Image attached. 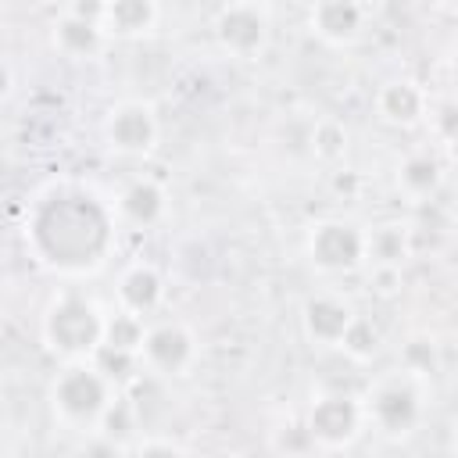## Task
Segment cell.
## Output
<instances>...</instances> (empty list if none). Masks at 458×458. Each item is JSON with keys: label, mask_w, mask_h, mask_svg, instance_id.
Returning a JSON list of instances; mask_svg holds the SVG:
<instances>
[{"label": "cell", "mask_w": 458, "mask_h": 458, "mask_svg": "<svg viewBox=\"0 0 458 458\" xmlns=\"http://www.w3.org/2000/svg\"><path fill=\"white\" fill-rule=\"evenodd\" d=\"M118 225L114 204L79 182H57L32 200L25 243L43 268L57 276H89L111 258Z\"/></svg>", "instance_id": "6da1fadb"}, {"label": "cell", "mask_w": 458, "mask_h": 458, "mask_svg": "<svg viewBox=\"0 0 458 458\" xmlns=\"http://www.w3.org/2000/svg\"><path fill=\"white\" fill-rule=\"evenodd\" d=\"M47 401L61 426L79 433H100V422L118 401V383L97 361H68L50 379Z\"/></svg>", "instance_id": "7a4b0ae2"}, {"label": "cell", "mask_w": 458, "mask_h": 458, "mask_svg": "<svg viewBox=\"0 0 458 458\" xmlns=\"http://www.w3.org/2000/svg\"><path fill=\"white\" fill-rule=\"evenodd\" d=\"M107 315L111 311H104L93 297H86L79 290H61L47 304L43 322H39L47 351L64 358V365L68 361H93L104 347V336H107Z\"/></svg>", "instance_id": "3957f363"}, {"label": "cell", "mask_w": 458, "mask_h": 458, "mask_svg": "<svg viewBox=\"0 0 458 458\" xmlns=\"http://www.w3.org/2000/svg\"><path fill=\"white\" fill-rule=\"evenodd\" d=\"M361 408H365V422L379 437L404 440L422 426V415H426L422 379L408 372H386L369 386V394L361 397Z\"/></svg>", "instance_id": "277c9868"}, {"label": "cell", "mask_w": 458, "mask_h": 458, "mask_svg": "<svg viewBox=\"0 0 458 458\" xmlns=\"http://www.w3.org/2000/svg\"><path fill=\"white\" fill-rule=\"evenodd\" d=\"M140 361H143V372L161 379V383L186 379L200 361L197 333L182 318H157V322L147 326Z\"/></svg>", "instance_id": "5b68a950"}, {"label": "cell", "mask_w": 458, "mask_h": 458, "mask_svg": "<svg viewBox=\"0 0 458 458\" xmlns=\"http://www.w3.org/2000/svg\"><path fill=\"white\" fill-rule=\"evenodd\" d=\"M304 426L318 451H347L369 422H365L361 397L344 394V390H326L308 404Z\"/></svg>", "instance_id": "8992f818"}, {"label": "cell", "mask_w": 458, "mask_h": 458, "mask_svg": "<svg viewBox=\"0 0 458 458\" xmlns=\"http://www.w3.org/2000/svg\"><path fill=\"white\" fill-rule=\"evenodd\" d=\"M215 43L240 61L258 57L268 47L272 36V7L258 0H240V4H222L211 18Z\"/></svg>", "instance_id": "52a82bcc"}, {"label": "cell", "mask_w": 458, "mask_h": 458, "mask_svg": "<svg viewBox=\"0 0 458 458\" xmlns=\"http://www.w3.org/2000/svg\"><path fill=\"white\" fill-rule=\"evenodd\" d=\"M308 261L326 276H347L365 258V229L351 218H318L304 236Z\"/></svg>", "instance_id": "ba28073f"}, {"label": "cell", "mask_w": 458, "mask_h": 458, "mask_svg": "<svg viewBox=\"0 0 458 458\" xmlns=\"http://www.w3.org/2000/svg\"><path fill=\"white\" fill-rule=\"evenodd\" d=\"M104 7L107 4H68L57 11V18L50 21V43L57 54L72 57V61H93L104 54L107 47V32H104Z\"/></svg>", "instance_id": "9c48e42d"}, {"label": "cell", "mask_w": 458, "mask_h": 458, "mask_svg": "<svg viewBox=\"0 0 458 458\" xmlns=\"http://www.w3.org/2000/svg\"><path fill=\"white\" fill-rule=\"evenodd\" d=\"M157 136H161V125H157V114H154V104L147 100H118L107 107L104 114V143L122 154V157H143L157 147Z\"/></svg>", "instance_id": "30bf717a"}, {"label": "cell", "mask_w": 458, "mask_h": 458, "mask_svg": "<svg viewBox=\"0 0 458 458\" xmlns=\"http://www.w3.org/2000/svg\"><path fill=\"white\" fill-rule=\"evenodd\" d=\"M358 322V308L340 293H311L301 304V333L311 347H340L351 326Z\"/></svg>", "instance_id": "8fae6325"}, {"label": "cell", "mask_w": 458, "mask_h": 458, "mask_svg": "<svg viewBox=\"0 0 458 458\" xmlns=\"http://www.w3.org/2000/svg\"><path fill=\"white\" fill-rule=\"evenodd\" d=\"M369 7L358 0H318L308 7V29L329 47H351L365 36Z\"/></svg>", "instance_id": "7c38bea8"}, {"label": "cell", "mask_w": 458, "mask_h": 458, "mask_svg": "<svg viewBox=\"0 0 458 458\" xmlns=\"http://www.w3.org/2000/svg\"><path fill=\"white\" fill-rule=\"evenodd\" d=\"M114 215H118V222L122 225H129V229H154V225H161L165 222V215H168V193H165V186L157 182V179H150V175H136V179H129L122 190H118V197H114Z\"/></svg>", "instance_id": "4fadbf2b"}, {"label": "cell", "mask_w": 458, "mask_h": 458, "mask_svg": "<svg viewBox=\"0 0 458 458\" xmlns=\"http://www.w3.org/2000/svg\"><path fill=\"white\" fill-rule=\"evenodd\" d=\"M429 93L422 89V82L401 75V79H386L379 89H376V111L383 122L397 125V129H411V125H422L429 118Z\"/></svg>", "instance_id": "5bb4252c"}, {"label": "cell", "mask_w": 458, "mask_h": 458, "mask_svg": "<svg viewBox=\"0 0 458 458\" xmlns=\"http://www.w3.org/2000/svg\"><path fill=\"white\" fill-rule=\"evenodd\" d=\"M114 301H118V311L147 318L165 304V276L150 261H132L122 268L114 283Z\"/></svg>", "instance_id": "9a60e30c"}, {"label": "cell", "mask_w": 458, "mask_h": 458, "mask_svg": "<svg viewBox=\"0 0 458 458\" xmlns=\"http://www.w3.org/2000/svg\"><path fill=\"white\" fill-rule=\"evenodd\" d=\"M365 258L376 268H401L411 258V229L404 222H379L365 229Z\"/></svg>", "instance_id": "2e32d148"}, {"label": "cell", "mask_w": 458, "mask_h": 458, "mask_svg": "<svg viewBox=\"0 0 458 458\" xmlns=\"http://www.w3.org/2000/svg\"><path fill=\"white\" fill-rule=\"evenodd\" d=\"M161 18V7L154 0H111L104 7V32L118 39L147 36Z\"/></svg>", "instance_id": "e0dca14e"}, {"label": "cell", "mask_w": 458, "mask_h": 458, "mask_svg": "<svg viewBox=\"0 0 458 458\" xmlns=\"http://www.w3.org/2000/svg\"><path fill=\"white\" fill-rule=\"evenodd\" d=\"M440 182H444V165H440L437 154H429V150H411V154L401 157V165H397V186H401V193H408L411 200L433 197V193L440 190Z\"/></svg>", "instance_id": "ac0fdd59"}, {"label": "cell", "mask_w": 458, "mask_h": 458, "mask_svg": "<svg viewBox=\"0 0 458 458\" xmlns=\"http://www.w3.org/2000/svg\"><path fill=\"white\" fill-rule=\"evenodd\" d=\"M308 150L322 165H336L347 154V125L336 122V118H318L308 132Z\"/></svg>", "instance_id": "d6986e66"}, {"label": "cell", "mask_w": 458, "mask_h": 458, "mask_svg": "<svg viewBox=\"0 0 458 458\" xmlns=\"http://www.w3.org/2000/svg\"><path fill=\"white\" fill-rule=\"evenodd\" d=\"M147 326H150L147 318L114 308V311L107 315V336H104V347L140 354V351H143V340H147Z\"/></svg>", "instance_id": "ffe728a7"}, {"label": "cell", "mask_w": 458, "mask_h": 458, "mask_svg": "<svg viewBox=\"0 0 458 458\" xmlns=\"http://www.w3.org/2000/svg\"><path fill=\"white\" fill-rule=\"evenodd\" d=\"M437 369H440V347H437L433 336L415 333V336H408V340L401 344V372H408V376H415V379H426V376H433Z\"/></svg>", "instance_id": "44dd1931"}, {"label": "cell", "mask_w": 458, "mask_h": 458, "mask_svg": "<svg viewBox=\"0 0 458 458\" xmlns=\"http://www.w3.org/2000/svg\"><path fill=\"white\" fill-rule=\"evenodd\" d=\"M143 422H140V415H136V404H132V397H125V394H118V401L111 404V411H107V419L100 422V437H107L111 444H118V447H132L140 437H136V429H140Z\"/></svg>", "instance_id": "7402d4cb"}, {"label": "cell", "mask_w": 458, "mask_h": 458, "mask_svg": "<svg viewBox=\"0 0 458 458\" xmlns=\"http://www.w3.org/2000/svg\"><path fill=\"white\" fill-rule=\"evenodd\" d=\"M379 347H383V336H379V329H376L365 315H358V322L351 326V333H347L344 344H340V351H344L347 358H354V361H369V358H376Z\"/></svg>", "instance_id": "603a6c76"}, {"label": "cell", "mask_w": 458, "mask_h": 458, "mask_svg": "<svg viewBox=\"0 0 458 458\" xmlns=\"http://www.w3.org/2000/svg\"><path fill=\"white\" fill-rule=\"evenodd\" d=\"M429 125L433 132L444 140V143H458V97H444V100H433L429 107Z\"/></svg>", "instance_id": "cb8c5ba5"}, {"label": "cell", "mask_w": 458, "mask_h": 458, "mask_svg": "<svg viewBox=\"0 0 458 458\" xmlns=\"http://www.w3.org/2000/svg\"><path fill=\"white\" fill-rule=\"evenodd\" d=\"M129 458H186V451L168 437H140L129 447Z\"/></svg>", "instance_id": "d4e9b609"}, {"label": "cell", "mask_w": 458, "mask_h": 458, "mask_svg": "<svg viewBox=\"0 0 458 458\" xmlns=\"http://www.w3.org/2000/svg\"><path fill=\"white\" fill-rule=\"evenodd\" d=\"M82 458H122V447H118V444H111L107 437L93 433V440H89V447L82 451Z\"/></svg>", "instance_id": "484cf974"}, {"label": "cell", "mask_w": 458, "mask_h": 458, "mask_svg": "<svg viewBox=\"0 0 458 458\" xmlns=\"http://www.w3.org/2000/svg\"><path fill=\"white\" fill-rule=\"evenodd\" d=\"M447 72H451V79H454V86H458V39H454V47H451V54H447Z\"/></svg>", "instance_id": "4316f807"}, {"label": "cell", "mask_w": 458, "mask_h": 458, "mask_svg": "<svg viewBox=\"0 0 458 458\" xmlns=\"http://www.w3.org/2000/svg\"><path fill=\"white\" fill-rule=\"evenodd\" d=\"M451 447H454V454H458V422H454V429H451Z\"/></svg>", "instance_id": "83f0119b"}, {"label": "cell", "mask_w": 458, "mask_h": 458, "mask_svg": "<svg viewBox=\"0 0 458 458\" xmlns=\"http://www.w3.org/2000/svg\"><path fill=\"white\" fill-rule=\"evenodd\" d=\"M322 458H347L344 451H322Z\"/></svg>", "instance_id": "f1b7e54d"}, {"label": "cell", "mask_w": 458, "mask_h": 458, "mask_svg": "<svg viewBox=\"0 0 458 458\" xmlns=\"http://www.w3.org/2000/svg\"><path fill=\"white\" fill-rule=\"evenodd\" d=\"M276 458H315V454H276Z\"/></svg>", "instance_id": "f546056e"}]
</instances>
